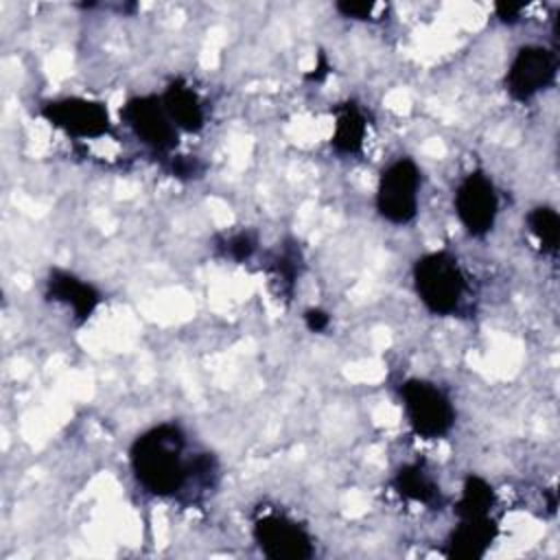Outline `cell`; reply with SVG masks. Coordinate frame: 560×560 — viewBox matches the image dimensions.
<instances>
[{
  "label": "cell",
  "mask_w": 560,
  "mask_h": 560,
  "mask_svg": "<svg viewBox=\"0 0 560 560\" xmlns=\"http://www.w3.org/2000/svg\"><path fill=\"white\" fill-rule=\"evenodd\" d=\"M129 464L138 486L160 499L179 494L192 481L210 483L217 470L210 453L188 457L186 433L175 422H160L140 433L129 448Z\"/></svg>",
  "instance_id": "1"
},
{
  "label": "cell",
  "mask_w": 560,
  "mask_h": 560,
  "mask_svg": "<svg viewBox=\"0 0 560 560\" xmlns=\"http://www.w3.org/2000/svg\"><path fill=\"white\" fill-rule=\"evenodd\" d=\"M411 278L413 291L429 313L446 317L462 311L468 295V278L451 252L440 249L416 258Z\"/></svg>",
  "instance_id": "2"
},
{
  "label": "cell",
  "mask_w": 560,
  "mask_h": 560,
  "mask_svg": "<svg viewBox=\"0 0 560 560\" xmlns=\"http://www.w3.org/2000/svg\"><path fill=\"white\" fill-rule=\"evenodd\" d=\"M402 413L409 429L422 440H440L455 427V405L451 396L427 378H409L400 385Z\"/></svg>",
  "instance_id": "3"
},
{
  "label": "cell",
  "mask_w": 560,
  "mask_h": 560,
  "mask_svg": "<svg viewBox=\"0 0 560 560\" xmlns=\"http://www.w3.org/2000/svg\"><path fill=\"white\" fill-rule=\"evenodd\" d=\"M422 173L411 158L389 162L378 177L374 206L376 212L392 225H407L418 214Z\"/></svg>",
  "instance_id": "4"
},
{
  "label": "cell",
  "mask_w": 560,
  "mask_h": 560,
  "mask_svg": "<svg viewBox=\"0 0 560 560\" xmlns=\"http://www.w3.org/2000/svg\"><path fill=\"white\" fill-rule=\"evenodd\" d=\"M120 118L125 127L138 138V142H142L153 153L171 158L173 149L177 147L179 129L171 120L160 96L142 94L129 98L120 109Z\"/></svg>",
  "instance_id": "5"
},
{
  "label": "cell",
  "mask_w": 560,
  "mask_h": 560,
  "mask_svg": "<svg viewBox=\"0 0 560 560\" xmlns=\"http://www.w3.org/2000/svg\"><path fill=\"white\" fill-rule=\"evenodd\" d=\"M453 208L470 236L483 238L490 234L499 217V192L490 175L483 171L466 173L455 188Z\"/></svg>",
  "instance_id": "6"
},
{
  "label": "cell",
  "mask_w": 560,
  "mask_h": 560,
  "mask_svg": "<svg viewBox=\"0 0 560 560\" xmlns=\"http://www.w3.org/2000/svg\"><path fill=\"white\" fill-rule=\"evenodd\" d=\"M42 118L61 133L77 140H98L112 131L109 112L101 101L63 96L42 105Z\"/></svg>",
  "instance_id": "7"
},
{
  "label": "cell",
  "mask_w": 560,
  "mask_h": 560,
  "mask_svg": "<svg viewBox=\"0 0 560 560\" xmlns=\"http://www.w3.org/2000/svg\"><path fill=\"white\" fill-rule=\"evenodd\" d=\"M252 536L262 556L273 560H306L315 553V540L304 525L278 512L258 516L252 525Z\"/></svg>",
  "instance_id": "8"
},
{
  "label": "cell",
  "mask_w": 560,
  "mask_h": 560,
  "mask_svg": "<svg viewBox=\"0 0 560 560\" xmlns=\"http://www.w3.org/2000/svg\"><path fill=\"white\" fill-rule=\"evenodd\" d=\"M558 74L556 50L542 44H525L516 50L505 74L508 94L518 101H532L536 94L553 85Z\"/></svg>",
  "instance_id": "9"
},
{
  "label": "cell",
  "mask_w": 560,
  "mask_h": 560,
  "mask_svg": "<svg viewBox=\"0 0 560 560\" xmlns=\"http://www.w3.org/2000/svg\"><path fill=\"white\" fill-rule=\"evenodd\" d=\"M46 298L66 306L77 324L88 322L101 304L98 289L66 269H52L48 273Z\"/></svg>",
  "instance_id": "10"
},
{
  "label": "cell",
  "mask_w": 560,
  "mask_h": 560,
  "mask_svg": "<svg viewBox=\"0 0 560 560\" xmlns=\"http://www.w3.org/2000/svg\"><path fill=\"white\" fill-rule=\"evenodd\" d=\"M171 120L179 131L199 133L206 125V105L199 92L184 79H173L160 94Z\"/></svg>",
  "instance_id": "11"
},
{
  "label": "cell",
  "mask_w": 560,
  "mask_h": 560,
  "mask_svg": "<svg viewBox=\"0 0 560 560\" xmlns=\"http://www.w3.org/2000/svg\"><path fill=\"white\" fill-rule=\"evenodd\" d=\"M497 536V521L490 516H462L448 536V556L479 558Z\"/></svg>",
  "instance_id": "12"
},
{
  "label": "cell",
  "mask_w": 560,
  "mask_h": 560,
  "mask_svg": "<svg viewBox=\"0 0 560 560\" xmlns=\"http://www.w3.org/2000/svg\"><path fill=\"white\" fill-rule=\"evenodd\" d=\"M335 125L330 144L341 155H354L363 149L368 133V118L354 101H343L332 109Z\"/></svg>",
  "instance_id": "13"
},
{
  "label": "cell",
  "mask_w": 560,
  "mask_h": 560,
  "mask_svg": "<svg viewBox=\"0 0 560 560\" xmlns=\"http://www.w3.org/2000/svg\"><path fill=\"white\" fill-rule=\"evenodd\" d=\"M394 486L400 497L431 505L440 501V486L422 464H405L394 477Z\"/></svg>",
  "instance_id": "14"
},
{
  "label": "cell",
  "mask_w": 560,
  "mask_h": 560,
  "mask_svg": "<svg viewBox=\"0 0 560 560\" xmlns=\"http://www.w3.org/2000/svg\"><path fill=\"white\" fill-rule=\"evenodd\" d=\"M492 505H494L492 486L479 475H468L464 486H462V494L455 503L457 518H462V516H490Z\"/></svg>",
  "instance_id": "15"
},
{
  "label": "cell",
  "mask_w": 560,
  "mask_h": 560,
  "mask_svg": "<svg viewBox=\"0 0 560 560\" xmlns=\"http://www.w3.org/2000/svg\"><path fill=\"white\" fill-rule=\"evenodd\" d=\"M529 232L540 243V249L549 256L558 254L560 243V217L551 206H536L525 217Z\"/></svg>",
  "instance_id": "16"
},
{
  "label": "cell",
  "mask_w": 560,
  "mask_h": 560,
  "mask_svg": "<svg viewBox=\"0 0 560 560\" xmlns=\"http://www.w3.org/2000/svg\"><path fill=\"white\" fill-rule=\"evenodd\" d=\"M258 247V241L252 232L247 230H238L234 234H230L223 243V254L236 262H243L247 258H252V254L256 252Z\"/></svg>",
  "instance_id": "17"
},
{
  "label": "cell",
  "mask_w": 560,
  "mask_h": 560,
  "mask_svg": "<svg viewBox=\"0 0 560 560\" xmlns=\"http://www.w3.org/2000/svg\"><path fill=\"white\" fill-rule=\"evenodd\" d=\"M335 9L348 18V20H359V22H372L381 20V11H385L383 4L378 2H337Z\"/></svg>",
  "instance_id": "18"
},
{
  "label": "cell",
  "mask_w": 560,
  "mask_h": 560,
  "mask_svg": "<svg viewBox=\"0 0 560 560\" xmlns=\"http://www.w3.org/2000/svg\"><path fill=\"white\" fill-rule=\"evenodd\" d=\"M203 171V166L197 162V158L190 155H179V158H171V173L175 177H184V179H192Z\"/></svg>",
  "instance_id": "19"
},
{
  "label": "cell",
  "mask_w": 560,
  "mask_h": 560,
  "mask_svg": "<svg viewBox=\"0 0 560 560\" xmlns=\"http://www.w3.org/2000/svg\"><path fill=\"white\" fill-rule=\"evenodd\" d=\"M304 324L311 332H324L330 326V315L322 308H308L304 311Z\"/></svg>",
  "instance_id": "20"
},
{
  "label": "cell",
  "mask_w": 560,
  "mask_h": 560,
  "mask_svg": "<svg viewBox=\"0 0 560 560\" xmlns=\"http://www.w3.org/2000/svg\"><path fill=\"white\" fill-rule=\"evenodd\" d=\"M523 9H525V4H499L497 7V18L503 24H516L521 20Z\"/></svg>",
  "instance_id": "21"
}]
</instances>
